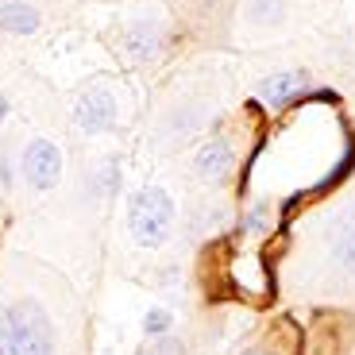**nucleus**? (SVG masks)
Returning <instances> with one entry per match:
<instances>
[{"mask_svg":"<svg viewBox=\"0 0 355 355\" xmlns=\"http://www.w3.org/2000/svg\"><path fill=\"white\" fill-rule=\"evenodd\" d=\"M0 355H58V336L35 297L0 305Z\"/></svg>","mask_w":355,"mask_h":355,"instance_id":"obj_1","label":"nucleus"},{"mask_svg":"<svg viewBox=\"0 0 355 355\" xmlns=\"http://www.w3.org/2000/svg\"><path fill=\"white\" fill-rule=\"evenodd\" d=\"M174 216H178V205L162 186H143L128 197V236L143 251H159L170 240Z\"/></svg>","mask_w":355,"mask_h":355,"instance_id":"obj_2","label":"nucleus"},{"mask_svg":"<svg viewBox=\"0 0 355 355\" xmlns=\"http://www.w3.org/2000/svg\"><path fill=\"white\" fill-rule=\"evenodd\" d=\"M62 170H66V159H62V147L46 135H31L19 151V178L31 193H51L58 189L62 182Z\"/></svg>","mask_w":355,"mask_h":355,"instance_id":"obj_3","label":"nucleus"},{"mask_svg":"<svg viewBox=\"0 0 355 355\" xmlns=\"http://www.w3.org/2000/svg\"><path fill=\"white\" fill-rule=\"evenodd\" d=\"M116 116H120V108H116L112 89H105V85H89L85 93H78V101H73V128H78L81 135L112 132Z\"/></svg>","mask_w":355,"mask_h":355,"instance_id":"obj_4","label":"nucleus"},{"mask_svg":"<svg viewBox=\"0 0 355 355\" xmlns=\"http://www.w3.org/2000/svg\"><path fill=\"white\" fill-rule=\"evenodd\" d=\"M309 89H313V81H309L305 70H278V73H266V78L259 81L255 97H259V105H266L270 112H278V108L297 105Z\"/></svg>","mask_w":355,"mask_h":355,"instance_id":"obj_5","label":"nucleus"},{"mask_svg":"<svg viewBox=\"0 0 355 355\" xmlns=\"http://www.w3.org/2000/svg\"><path fill=\"white\" fill-rule=\"evenodd\" d=\"M232 170H236V147H232V139L213 135V139H205L201 147H197V155H193V174L201 178V182H209V186H220Z\"/></svg>","mask_w":355,"mask_h":355,"instance_id":"obj_6","label":"nucleus"},{"mask_svg":"<svg viewBox=\"0 0 355 355\" xmlns=\"http://www.w3.org/2000/svg\"><path fill=\"white\" fill-rule=\"evenodd\" d=\"M162 46H166V31H162L159 19H135V24H128L124 31V54L132 58L135 66H147L155 62L162 54Z\"/></svg>","mask_w":355,"mask_h":355,"instance_id":"obj_7","label":"nucleus"},{"mask_svg":"<svg viewBox=\"0 0 355 355\" xmlns=\"http://www.w3.org/2000/svg\"><path fill=\"white\" fill-rule=\"evenodd\" d=\"M43 16L31 0H0V31L4 35H16V39H27L35 35Z\"/></svg>","mask_w":355,"mask_h":355,"instance_id":"obj_8","label":"nucleus"},{"mask_svg":"<svg viewBox=\"0 0 355 355\" xmlns=\"http://www.w3.org/2000/svg\"><path fill=\"white\" fill-rule=\"evenodd\" d=\"M332 259H336V266L344 270L347 278H355V224H347V228L336 236V243H332Z\"/></svg>","mask_w":355,"mask_h":355,"instance_id":"obj_9","label":"nucleus"},{"mask_svg":"<svg viewBox=\"0 0 355 355\" xmlns=\"http://www.w3.org/2000/svg\"><path fill=\"white\" fill-rule=\"evenodd\" d=\"M174 332V313L162 309V305H155V309L143 313V336L147 340H159V336H170Z\"/></svg>","mask_w":355,"mask_h":355,"instance_id":"obj_10","label":"nucleus"},{"mask_svg":"<svg viewBox=\"0 0 355 355\" xmlns=\"http://www.w3.org/2000/svg\"><path fill=\"white\" fill-rule=\"evenodd\" d=\"M248 19L259 27H270L282 19V0H251V8H248Z\"/></svg>","mask_w":355,"mask_h":355,"instance_id":"obj_11","label":"nucleus"},{"mask_svg":"<svg viewBox=\"0 0 355 355\" xmlns=\"http://www.w3.org/2000/svg\"><path fill=\"white\" fill-rule=\"evenodd\" d=\"M135 355H182V347H178L170 336H159L155 344H147L143 352H135Z\"/></svg>","mask_w":355,"mask_h":355,"instance_id":"obj_12","label":"nucleus"},{"mask_svg":"<svg viewBox=\"0 0 355 355\" xmlns=\"http://www.w3.org/2000/svg\"><path fill=\"white\" fill-rule=\"evenodd\" d=\"M263 224H266V205H255V209L243 216V228H248V232H259Z\"/></svg>","mask_w":355,"mask_h":355,"instance_id":"obj_13","label":"nucleus"},{"mask_svg":"<svg viewBox=\"0 0 355 355\" xmlns=\"http://www.w3.org/2000/svg\"><path fill=\"white\" fill-rule=\"evenodd\" d=\"M0 186H4V189L12 186V159H8V155H0Z\"/></svg>","mask_w":355,"mask_h":355,"instance_id":"obj_14","label":"nucleus"},{"mask_svg":"<svg viewBox=\"0 0 355 355\" xmlns=\"http://www.w3.org/2000/svg\"><path fill=\"white\" fill-rule=\"evenodd\" d=\"M240 355H278V352H270V347H248V352H240Z\"/></svg>","mask_w":355,"mask_h":355,"instance_id":"obj_15","label":"nucleus"},{"mask_svg":"<svg viewBox=\"0 0 355 355\" xmlns=\"http://www.w3.org/2000/svg\"><path fill=\"white\" fill-rule=\"evenodd\" d=\"M8 120V97H0V124Z\"/></svg>","mask_w":355,"mask_h":355,"instance_id":"obj_16","label":"nucleus"}]
</instances>
